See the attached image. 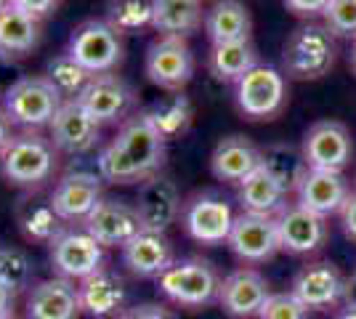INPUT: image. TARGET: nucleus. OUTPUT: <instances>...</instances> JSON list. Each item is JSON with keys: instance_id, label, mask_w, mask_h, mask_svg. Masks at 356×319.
<instances>
[{"instance_id": "nucleus-1", "label": "nucleus", "mask_w": 356, "mask_h": 319, "mask_svg": "<svg viewBox=\"0 0 356 319\" xmlns=\"http://www.w3.org/2000/svg\"><path fill=\"white\" fill-rule=\"evenodd\" d=\"M165 141L144 112L120 122L118 136L96 157V173L112 183L149 181L165 163Z\"/></svg>"}, {"instance_id": "nucleus-2", "label": "nucleus", "mask_w": 356, "mask_h": 319, "mask_svg": "<svg viewBox=\"0 0 356 319\" xmlns=\"http://www.w3.org/2000/svg\"><path fill=\"white\" fill-rule=\"evenodd\" d=\"M338 59V38L325 22H303L282 46V72L290 80H322Z\"/></svg>"}, {"instance_id": "nucleus-3", "label": "nucleus", "mask_w": 356, "mask_h": 319, "mask_svg": "<svg viewBox=\"0 0 356 319\" xmlns=\"http://www.w3.org/2000/svg\"><path fill=\"white\" fill-rule=\"evenodd\" d=\"M221 274L205 259H181L173 261L160 277L157 288L168 301L186 309H200L221 295Z\"/></svg>"}, {"instance_id": "nucleus-4", "label": "nucleus", "mask_w": 356, "mask_h": 319, "mask_svg": "<svg viewBox=\"0 0 356 319\" xmlns=\"http://www.w3.org/2000/svg\"><path fill=\"white\" fill-rule=\"evenodd\" d=\"M56 147L40 133H19L0 149V173L14 186H38L54 176Z\"/></svg>"}, {"instance_id": "nucleus-5", "label": "nucleus", "mask_w": 356, "mask_h": 319, "mask_svg": "<svg viewBox=\"0 0 356 319\" xmlns=\"http://www.w3.org/2000/svg\"><path fill=\"white\" fill-rule=\"evenodd\" d=\"M64 99L59 91L45 80V75L19 77L3 93V112L8 115L11 125L27 128V131H40L48 128L56 117Z\"/></svg>"}, {"instance_id": "nucleus-6", "label": "nucleus", "mask_w": 356, "mask_h": 319, "mask_svg": "<svg viewBox=\"0 0 356 319\" xmlns=\"http://www.w3.org/2000/svg\"><path fill=\"white\" fill-rule=\"evenodd\" d=\"M67 54L88 75H104L122 61V40L106 19H86L70 35Z\"/></svg>"}, {"instance_id": "nucleus-7", "label": "nucleus", "mask_w": 356, "mask_h": 319, "mask_svg": "<svg viewBox=\"0 0 356 319\" xmlns=\"http://www.w3.org/2000/svg\"><path fill=\"white\" fill-rule=\"evenodd\" d=\"M234 99L248 120H274L287 106V80L284 72L271 64L252 67L234 83Z\"/></svg>"}, {"instance_id": "nucleus-8", "label": "nucleus", "mask_w": 356, "mask_h": 319, "mask_svg": "<svg viewBox=\"0 0 356 319\" xmlns=\"http://www.w3.org/2000/svg\"><path fill=\"white\" fill-rule=\"evenodd\" d=\"M48 247H51V266H54L56 277L83 282L90 274L104 269V247L96 243L86 229L64 227V231Z\"/></svg>"}, {"instance_id": "nucleus-9", "label": "nucleus", "mask_w": 356, "mask_h": 319, "mask_svg": "<svg viewBox=\"0 0 356 319\" xmlns=\"http://www.w3.org/2000/svg\"><path fill=\"white\" fill-rule=\"evenodd\" d=\"M234 211L223 197L213 192H200L184 199L181 211V224L186 234L200 245H221L229 240L232 227H234Z\"/></svg>"}, {"instance_id": "nucleus-10", "label": "nucleus", "mask_w": 356, "mask_h": 319, "mask_svg": "<svg viewBox=\"0 0 356 319\" xmlns=\"http://www.w3.org/2000/svg\"><path fill=\"white\" fill-rule=\"evenodd\" d=\"M144 69H147V77L157 88H165L170 93L184 91V85L194 75V56L186 38L160 35L147 48Z\"/></svg>"}, {"instance_id": "nucleus-11", "label": "nucleus", "mask_w": 356, "mask_h": 319, "mask_svg": "<svg viewBox=\"0 0 356 319\" xmlns=\"http://www.w3.org/2000/svg\"><path fill=\"white\" fill-rule=\"evenodd\" d=\"M300 149L312 170L343 173L354 160V138L343 122L319 120L306 131Z\"/></svg>"}, {"instance_id": "nucleus-12", "label": "nucleus", "mask_w": 356, "mask_h": 319, "mask_svg": "<svg viewBox=\"0 0 356 319\" xmlns=\"http://www.w3.org/2000/svg\"><path fill=\"white\" fill-rule=\"evenodd\" d=\"M74 101L99 122H125L134 115L136 91L120 75L104 72V75H90Z\"/></svg>"}, {"instance_id": "nucleus-13", "label": "nucleus", "mask_w": 356, "mask_h": 319, "mask_svg": "<svg viewBox=\"0 0 356 319\" xmlns=\"http://www.w3.org/2000/svg\"><path fill=\"white\" fill-rule=\"evenodd\" d=\"M226 245L232 247V253L237 259L248 261V263H264L271 261L280 250V229H277V218L274 215H258V213H239L234 218V227Z\"/></svg>"}, {"instance_id": "nucleus-14", "label": "nucleus", "mask_w": 356, "mask_h": 319, "mask_svg": "<svg viewBox=\"0 0 356 319\" xmlns=\"http://www.w3.org/2000/svg\"><path fill=\"white\" fill-rule=\"evenodd\" d=\"M102 181L104 179L99 173L86 170H70L61 176L51 192V205L64 224H83L88 218L93 208L104 199Z\"/></svg>"}, {"instance_id": "nucleus-15", "label": "nucleus", "mask_w": 356, "mask_h": 319, "mask_svg": "<svg viewBox=\"0 0 356 319\" xmlns=\"http://www.w3.org/2000/svg\"><path fill=\"white\" fill-rule=\"evenodd\" d=\"M300 304L309 311H319V309H332L341 304L343 298H348V279L341 274V269L330 261H316L303 266L293 279V290Z\"/></svg>"}, {"instance_id": "nucleus-16", "label": "nucleus", "mask_w": 356, "mask_h": 319, "mask_svg": "<svg viewBox=\"0 0 356 319\" xmlns=\"http://www.w3.org/2000/svg\"><path fill=\"white\" fill-rule=\"evenodd\" d=\"M48 131H51V144L56 147V152L77 157V154H88L90 149H96L99 136H102V122L88 115L74 99H70L59 106Z\"/></svg>"}, {"instance_id": "nucleus-17", "label": "nucleus", "mask_w": 356, "mask_h": 319, "mask_svg": "<svg viewBox=\"0 0 356 319\" xmlns=\"http://www.w3.org/2000/svg\"><path fill=\"white\" fill-rule=\"evenodd\" d=\"M83 229L102 247H120L122 250L144 227H141V218L136 213V205L104 197L83 221Z\"/></svg>"}, {"instance_id": "nucleus-18", "label": "nucleus", "mask_w": 356, "mask_h": 319, "mask_svg": "<svg viewBox=\"0 0 356 319\" xmlns=\"http://www.w3.org/2000/svg\"><path fill=\"white\" fill-rule=\"evenodd\" d=\"M181 211H184V199H181L176 181L157 173L141 183V189L136 195V213H138L144 229L165 234L181 218Z\"/></svg>"}, {"instance_id": "nucleus-19", "label": "nucleus", "mask_w": 356, "mask_h": 319, "mask_svg": "<svg viewBox=\"0 0 356 319\" xmlns=\"http://www.w3.org/2000/svg\"><path fill=\"white\" fill-rule=\"evenodd\" d=\"M277 229H280V243L282 250L293 253V256H309L316 253L330 237V227L327 218L319 213L309 211L303 205H287L280 215H277Z\"/></svg>"}, {"instance_id": "nucleus-20", "label": "nucleus", "mask_w": 356, "mask_h": 319, "mask_svg": "<svg viewBox=\"0 0 356 319\" xmlns=\"http://www.w3.org/2000/svg\"><path fill=\"white\" fill-rule=\"evenodd\" d=\"M268 295L271 293H268V282L264 279V274L242 266L223 277L218 304L229 317L248 319L261 314Z\"/></svg>"}, {"instance_id": "nucleus-21", "label": "nucleus", "mask_w": 356, "mask_h": 319, "mask_svg": "<svg viewBox=\"0 0 356 319\" xmlns=\"http://www.w3.org/2000/svg\"><path fill=\"white\" fill-rule=\"evenodd\" d=\"M83 311L96 319H118L128 309V285L122 274L104 266L102 272L90 274L80 285Z\"/></svg>"}, {"instance_id": "nucleus-22", "label": "nucleus", "mask_w": 356, "mask_h": 319, "mask_svg": "<svg viewBox=\"0 0 356 319\" xmlns=\"http://www.w3.org/2000/svg\"><path fill=\"white\" fill-rule=\"evenodd\" d=\"M80 314V288L72 279L51 277L38 282L27 295V319H77Z\"/></svg>"}, {"instance_id": "nucleus-23", "label": "nucleus", "mask_w": 356, "mask_h": 319, "mask_svg": "<svg viewBox=\"0 0 356 319\" xmlns=\"http://www.w3.org/2000/svg\"><path fill=\"white\" fill-rule=\"evenodd\" d=\"M264 163V149L252 144V138L242 133L223 136L210 154V170L218 181L242 183L250 173H255Z\"/></svg>"}, {"instance_id": "nucleus-24", "label": "nucleus", "mask_w": 356, "mask_h": 319, "mask_svg": "<svg viewBox=\"0 0 356 319\" xmlns=\"http://www.w3.org/2000/svg\"><path fill=\"white\" fill-rule=\"evenodd\" d=\"M173 245L163 231L141 229L131 243L122 247V266L138 279H157L173 263Z\"/></svg>"}, {"instance_id": "nucleus-25", "label": "nucleus", "mask_w": 356, "mask_h": 319, "mask_svg": "<svg viewBox=\"0 0 356 319\" xmlns=\"http://www.w3.org/2000/svg\"><path fill=\"white\" fill-rule=\"evenodd\" d=\"M296 195H298V205H303V208H309V211L319 213V215L327 218L332 213L343 211V205L351 197V186H348L343 173L309 170Z\"/></svg>"}, {"instance_id": "nucleus-26", "label": "nucleus", "mask_w": 356, "mask_h": 319, "mask_svg": "<svg viewBox=\"0 0 356 319\" xmlns=\"http://www.w3.org/2000/svg\"><path fill=\"white\" fill-rule=\"evenodd\" d=\"M205 32L210 46L250 40L252 19L248 6L239 0H216L205 14Z\"/></svg>"}, {"instance_id": "nucleus-27", "label": "nucleus", "mask_w": 356, "mask_h": 319, "mask_svg": "<svg viewBox=\"0 0 356 319\" xmlns=\"http://www.w3.org/2000/svg\"><path fill=\"white\" fill-rule=\"evenodd\" d=\"M237 199L245 213L274 215V218L287 208V192L268 176L264 167H258L245 181L237 183Z\"/></svg>"}, {"instance_id": "nucleus-28", "label": "nucleus", "mask_w": 356, "mask_h": 319, "mask_svg": "<svg viewBox=\"0 0 356 319\" xmlns=\"http://www.w3.org/2000/svg\"><path fill=\"white\" fill-rule=\"evenodd\" d=\"M40 43V24L38 19L22 14L16 8H6L0 14V59L11 61L32 54Z\"/></svg>"}, {"instance_id": "nucleus-29", "label": "nucleus", "mask_w": 356, "mask_h": 319, "mask_svg": "<svg viewBox=\"0 0 356 319\" xmlns=\"http://www.w3.org/2000/svg\"><path fill=\"white\" fill-rule=\"evenodd\" d=\"M205 14L202 0H154L152 27L160 35L186 38L205 24Z\"/></svg>"}, {"instance_id": "nucleus-30", "label": "nucleus", "mask_w": 356, "mask_h": 319, "mask_svg": "<svg viewBox=\"0 0 356 319\" xmlns=\"http://www.w3.org/2000/svg\"><path fill=\"white\" fill-rule=\"evenodd\" d=\"M261 167L266 170L274 181L282 186L287 195H293L300 189V183L306 179V173L312 170L306 157H303V149H298L293 144H268L264 149V163Z\"/></svg>"}, {"instance_id": "nucleus-31", "label": "nucleus", "mask_w": 356, "mask_h": 319, "mask_svg": "<svg viewBox=\"0 0 356 319\" xmlns=\"http://www.w3.org/2000/svg\"><path fill=\"white\" fill-rule=\"evenodd\" d=\"M16 221L22 234L30 240V243H45L51 245L61 231H64V221L59 218V213L54 211L51 197H24L19 211H16Z\"/></svg>"}, {"instance_id": "nucleus-32", "label": "nucleus", "mask_w": 356, "mask_h": 319, "mask_svg": "<svg viewBox=\"0 0 356 319\" xmlns=\"http://www.w3.org/2000/svg\"><path fill=\"white\" fill-rule=\"evenodd\" d=\"M144 115L165 141H173L189 131V125L194 120V106L186 93L176 91L160 101H154L149 109H144Z\"/></svg>"}, {"instance_id": "nucleus-33", "label": "nucleus", "mask_w": 356, "mask_h": 319, "mask_svg": "<svg viewBox=\"0 0 356 319\" xmlns=\"http://www.w3.org/2000/svg\"><path fill=\"white\" fill-rule=\"evenodd\" d=\"M258 51L250 40L242 43H223V46H213L208 56L210 75L221 83H237L239 77H245L252 67H258Z\"/></svg>"}, {"instance_id": "nucleus-34", "label": "nucleus", "mask_w": 356, "mask_h": 319, "mask_svg": "<svg viewBox=\"0 0 356 319\" xmlns=\"http://www.w3.org/2000/svg\"><path fill=\"white\" fill-rule=\"evenodd\" d=\"M45 80L59 91V96L64 101H70V99L80 96V91L86 88L90 75L64 51V54L54 56V59L45 64Z\"/></svg>"}, {"instance_id": "nucleus-35", "label": "nucleus", "mask_w": 356, "mask_h": 319, "mask_svg": "<svg viewBox=\"0 0 356 319\" xmlns=\"http://www.w3.org/2000/svg\"><path fill=\"white\" fill-rule=\"evenodd\" d=\"M154 0H109L106 3V22L122 32H138L152 27Z\"/></svg>"}, {"instance_id": "nucleus-36", "label": "nucleus", "mask_w": 356, "mask_h": 319, "mask_svg": "<svg viewBox=\"0 0 356 319\" xmlns=\"http://www.w3.org/2000/svg\"><path fill=\"white\" fill-rule=\"evenodd\" d=\"M32 282V261L24 250L19 247H0V285L11 288L19 295L30 288Z\"/></svg>"}, {"instance_id": "nucleus-37", "label": "nucleus", "mask_w": 356, "mask_h": 319, "mask_svg": "<svg viewBox=\"0 0 356 319\" xmlns=\"http://www.w3.org/2000/svg\"><path fill=\"white\" fill-rule=\"evenodd\" d=\"M322 19L335 38L356 40V0H330Z\"/></svg>"}, {"instance_id": "nucleus-38", "label": "nucleus", "mask_w": 356, "mask_h": 319, "mask_svg": "<svg viewBox=\"0 0 356 319\" xmlns=\"http://www.w3.org/2000/svg\"><path fill=\"white\" fill-rule=\"evenodd\" d=\"M309 309L293 293H271L261 309L258 319H306Z\"/></svg>"}, {"instance_id": "nucleus-39", "label": "nucleus", "mask_w": 356, "mask_h": 319, "mask_svg": "<svg viewBox=\"0 0 356 319\" xmlns=\"http://www.w3.org/2000/svg\"><path fill=\"white\" fill-rule=\"evenodd\" d=\"M8 6L40 22L43 16L54 14L59 8V0H8Z\"/></svg>"}, {"instance_id": "nucleus-40", "label": "nucleus", "mask_w": 356, "mask_h": 319, "mask_svg": "<svg viewBox=\"0 0 356 319\" xmlns=\"http://www.w3.org/2000/svg\"><path fill=\"white\" fill-rule=\"evenodd\" d=\"M118 319H176V314L163 304H138L128 306Z\"/></svg>"}, {"instance_id": "nucleus-41", "label": "nucleus", "mask_w": 356, "mask_h": 319, "mask_svg": "<svg viewBox=\"0 0 356 319\" xmlns=\"http://www.w3.org/2000/svg\"><path fill=\"white\" fill-rule=\"evenodd\" d=\"M282 3L290 14L303 16V19H309V22H312L314 16L325 14L327 6H330V0H282Z\"/></svg>"}, {"instance_id": "nucleus-42", "label": "nucleus", "mask_w": 356, "mask_h": 319, "mask_svg": "<svg viewBox=\"0 0 356 319\" xmlns=\"http://www.w3.org/2000/svg\"><path fill=\"white\" fill-rule=\"evenodd\" d=\"M341 224H343V231H346V237L356 243V192L351 195V197H348V202L343 205Z\"/></svg>"}, {"instance_id": "nucleus-43", "label": "nucleus", "mask_w": 356, "mask_h": 319, "mask_svg": "<svg viewBox=\"0 0 356 319\" xmlns=\"http://www.w3.org/2000/svg\"><path fill=\"white\" fill-rule=\"evenodd\" d=\"M14 301H16V293L6 285H0V317L6 314H14Z\"/></svg>"}, {"instance_id": "nucleus-44", "label": "nucleus", "mask_w": 356, "mask_h": 319, "mask_svg": "<svg viewBox=\"0 0 356 319\" xmlns=\"http://www.w3.org/2000/svg\"><path fill=\"white\" fill-rule=\"evenodd\" d=\"M8 141H11V120H8V115H6L3 106H0V149H3Z\"/></svg>"}, {"instance_id": "nucleus-45", "label": "nucleus", "mask_w": 356, "mask_h": 319, "mask_svg": "<svg viewBox=\"0 0 356 319\" xmlns=\"http://www.w3.org/2000/svg\"><path fill=\"white\" fill-rule=\"evenodd\" d=\"M338 319H356V304H346V309L338 314Z\"/></svg>"}, {"instance_id": "nucleus-46", "label": "nucleus", "mask_w": 356, "mask_h": 319, "mask_svg": "<svg viewBox=\"0 0 356 319\" xmlns=\"http://www.w3.org/2000/svg\"><path fill=\"white\" fill-rule=\"evenodd\" d=\"M348 304H356V272L348 279Z\"/></svg>"}, {"instance_id": "nucleus-47", "label": "nucleus", "mask_w": 356, "mask_h": 319, "mask_svg": "<svg viewBox=\"0 0 356 319\" xmlns=\"http://www.w3.org/2000/svg\"><path fill=\"white\" fill-rule=\"evenodd\" d=\"M348 61H351V69L356 72V40H351V54H348Z\"/></svg>"}, {"instance_id": "nucleus-48", "label": "nucleus", "mask_w": 356, "mask_h": 319, "mask_svg": "<svg viewBox=\"0 0 356 319\" xmlns=\"http://www.w3.org/2000/svg\"><path fill=\"white\" fill-rule=\"evenodd\" d=\"M6 8H8V0H0V14H3Z\"/></svg>"}, {"instance_id": "nucleus-49", "label": "nucleus", "mask_w": 356, "mask_h": 319, "mask_svg": "<svg viewBox=\"0 0 356 319\" xmlns=\"http://www.w3.org/2000/svg\"><path fill=\"white\" fill-rule=\"evenodd\" d=\"M0 319H16L14 314H6V317H0Z\"/></svg>"}, {"instance_id": "nucleus-50", "label": "nucleus", "mask_w": 356, "mask_h": 319, "mask_svg": "<svg viewBox=\"0 0 356 319\" xmlns=\"http://www.w3.org/2000/svg\"><path fill=\"white\" fill-rule=\"evenodd\" d=\"M354 183H356V179H354Z\"/></svg>"}]
</instances>
